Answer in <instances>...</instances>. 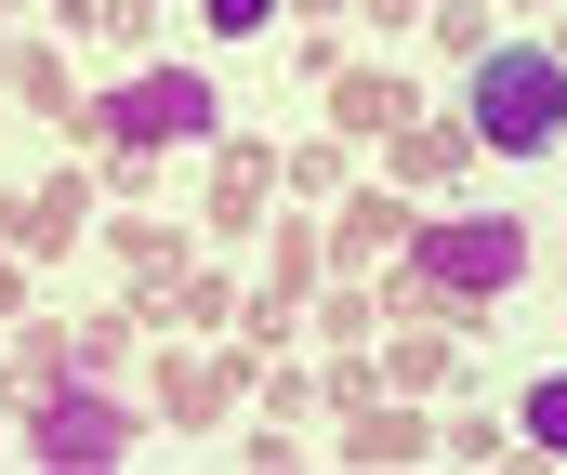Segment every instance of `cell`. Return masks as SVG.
Returning a JSON list of instances; mask_svg holds the SVG:
<instances>
[{
	"label": "cell",
	"mask_w": 567,
	"mask_h": 475,
	"mask_svg": "<svg viewBox=\"0 0 567 475\" xmlns=\"http://www.w3.org/2000/svg\"><path fill=\"white\" fill-rule=\"evenodd\" d=\"M212 13V40H251V27H278V0H198Z\"/></svg>",
	"instance_id": "cell-7"
},
{
	"label": "cell",
	"mask_w": 567,
	"mask_h": 475,
	"mask_svg": "<svg viewBox=\"0 0 567 475\" xmlns=\"http://www.w3.org/2000/svg\"><path fill=\"white\" fill-rule=\"evenodd\" d=\"M40 463H120V410H93V396L40 410Z\"/></svg>",
	"instance_id": "cell-4"
},
{
	"label": "cell",
	"mask_w": 567,
	"mask_h": 475,
	"mask_svg": "<svg viewBox=\"0 0 567 475\" xmlns=\"http://www.w3.org/2000/svg\"><path fill=\"white\" fill-rule=\"evenodd\" d=\"M515 423H528V450H555V463H567V370L528 383V410H515Z\"/></svg>",
	"instance_id": "cell-5"
},
{
	"label": "cell",
	"mask_w": 567,
	"mask_h": 475,
	"mask_svg": "<svg viewBox=\"0 0 567 475\" xmlns=\"http://www.w3.org/2000/svg\"><path fill=\"white\" fill-rule=\"evenodd\" d=\"M410 278H423L435 304H502L515 278H528V225H502V211H449L410 238Z\"/></svg>",
	"instance_id": "cell-2"
},
{
	"label": "cell",
	"mask_w": 567,
	"mask_h": 475,
	"mask_svg": "<svg viewBox=\"0 0 567 475\" xmlns=\"http://www.w3.org/2000/svg\"><path fill=\"white\" fill-rule=\"evenodd\" d=\"M462 158H475V120H462V133H423V146H410V172H423V185H449Z\"/></svg>",
	"instance_id": "cell-6"
},
{
	"label": "cell",
	"mask_w": 567,
	"mask_h": 475,
	"mask_svg": "<svg viewBox=\"0 0 567 475\" xmlns=\"http://www.w3.org/2000/svg\"><path fill=\"white\" fill-rule=\"evenodd\" d=\"M462 120H475V146H488V158H542V146H567V53L502 40V53L475 66Z\"/></svg>",
	"instance_id": "cell-1"
},
{
	"label": "cell",
	"mask_w": 567,
	"mask_h": 475,
	"mask_svg": "<svg viewBox=\"0 0 567 475\" xmlns=\"http://www.w3.org/2000/svg\"><path fill=\"white\" fill-rule=\"evenodd\" d=\"M212 133V80L198 66H145L106 93V146H198Z\"/></svg>",
	"instance_id": "cell-3"
}]
</instances>
